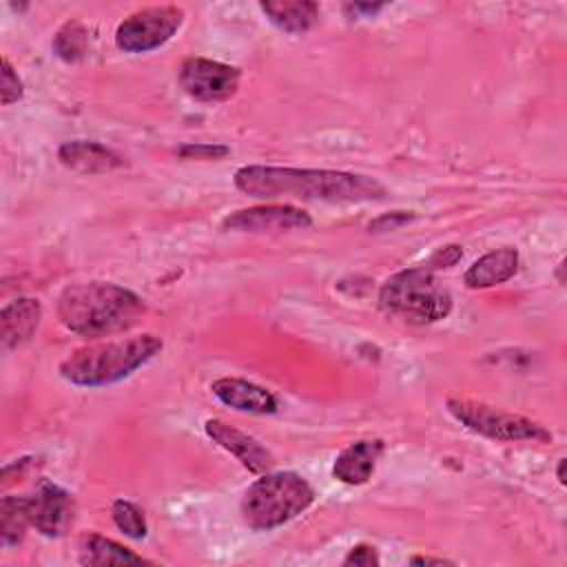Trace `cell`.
Wrapping results in <instances>:
<instances>
[{"mask_svg":"<svg viewBox=\"0 0 567 567\" xmlns=\"http://www.w3.org/2000/svg\"><path fill=\"white\" fill-rule=\"evenodd\" d=\"M42 319V303L33 297H18L0 310V341L4 350L27 343Z\"/></svg>","mask_w":567,"mask_h":567,"instance_id":"9a60e30c","label":"cell"},{"mask_svg":"<svg viewBox=\"0 0 567 567\" xmlns=\"http://www.w3.org/2000/svg\"><path fill=\"white\" fill-rule=\"evenodd\" d=\"M162 346V339L151 332L89 343L60 363V377L80 388L113 385L148 363Z\"/></svg>","mask_w":567,"mask_h":567,"instance_id":"3957f363","label":"cell"},{"mask_svg":"<svg viewBox=\"0 0 567 567\" xmlns=\"http://www.w3.org/2000/svg\"><path fill=\"white\" fill-rule=\"evenodd\" d=\"M213 394L228 408L248 414H275L279 410L277 396L252 381L237 377H219L210 383Z\"/></svg>","mask_w":567,"mask_h":567,"instance_id":"7c38bea8","label":"cell"},{"mask_svg":"<svg viewBox=\"0 0 567 567\" xmlns=\"http://www.w3.org/2000/svg\"><path fill=\"white\" fill-rule=\"evenodd\" d=\"M184 24V9L175 4L144 7L126 16L115 29V47L124 53H146L166 44Z\"/></svg>","mask_w":567,"mask_h":567,"instance_id":"52a82bcc","label":"cell"},{"mask_svg":"<svg viewBox=\"0 0 567 567\" xmlns=\"http://www.w3.org/2000/svg\"><path fill=\"white\" fill-rule=\"evenodd\" d=\"M565 463H567V461L560 458V461H558V470H556V478H558L560 485H565Z\"/></svg>","mask_w":567,"mask_h":567,"instance_id":"f1b7e54d","label":"cell"},{"mask_svg":"<svg viewBox=\"0 0 567 567\" xmlns=\"http://www.w3.org/2000/svg\"><path fill=\"white\" fill-rule=\"evenodd\" d=\"M315 501L312 485L297 472H266L241 498V518L255 532H270L306 512Z\"/></svg>","mask_w":567,"mask_h":567,"instance_id":"277c9868","label":"cell"},{"mask_svg":"<svg viewBox=\"0 0 567 567\" xmlns=\"http://www.w3.org/2000/svg\"><path fill=\"white\" fill-rule=\"evenodd\" d=\"M111 518L115 523V527L133 538V540H142L148 532V525H146V516L142 512L140 505H135L133 501H126V498H117L113 505H111Z\"/></svg>","mask_w":567,"mask_h":567,"instance_id":"44dd1931","label":"cell"},{"mask_svg":"<svg viewBox=\"0 0 567 567\" xmlns=\"http://www.w3.org/2000/svg\"><path fill=\"white\" fill-rule=\"evenodd\" d=\"M447 412L461 423L465 425L470 432H476L485 439L492 441H503V443H514V441H532V443H551V432L523 416V414H514L501 408H494L489 403L483 401H472V399H458V396H450L445 401Z\"/></svg>","mask_w":567,"mask_h":567,"instance_id":"8992f818","label":"cell"},{"mask_svg":"<svg viewBox=\"0 0 567 567\" xmlns=\"http://www.w3.org/2000/svg\"><path fill=\"white\" fill-rule=\"evenodd\" d=\"M228 153H230L228 146H224V144H208V142H204V144L188 142V144H182L177 148V155L184 157V159H221Z\"/></svg>","mask_w":567,"mask_h":567,"instance_id":"603a6c76","label":"cell"},{"mask_svg":"<svg viewBox=\"0 0 567 567\" xmlns=\"http://www.w3.org/2000/svg\"><path fill=\"white\" fill-rule=\"evenodd\" d=\"M264 16L284 33L299 35L315 27L319 20V4L308 0H277V2H259Z\"/></svg>","mask_w":567,"mask_h":567,"instance_id":"e0dca14e","label":"cell"},{"mask_svg":"<svg viewBox=\"0 0 567 567\" xmlns=\"http://www.w3.org/2000/svg\"><path fill=\"white\" fill-rule=\"evenodd\" d=\"M388 4L385 2H348L343 4V11L354 18V16H365V18H372L377 16L379 11H383Z\"/></svg>","mask_w":567,"mask_h":567,"instance_id":"4316f807","label":"cell"},{"mask_svg":"<svg viewBox=\"0 0 567 567\" xmlns=\"http://www.w3.org/2000/svg\"><path fill=\"white\" fill-rule=\"evenodd\" d=\"M518 250L512 246L494 248L478 257L463 275V284L470 290H481V288H492L498 284H505L512 279L518 270Z\"/></svg>","mask_w":567,"mask_h":567,"instance_id":"2e32d148","label":"cell"},{"mask_svg":"<svg viewBox=\"0 0 567 567\" xmlns=\"http://www.w3.org/2000/svg\"><path fill=\"white\" fill-rule=\"evenodd\" d=\"M235 188L257 199H301L326 204H365L385 199L388 190L370 175L330 171L248 164L235 171Z\"/></svg>","mask_w":567,"mask_h":567,"instance_id":"6da1fadb","label":"cell"},{"mask_svg":"<svg viewBox=\"0 0 567 567\" xmlns=\"http://www.w3.org/2000/svg\"><path fill=\"white\" fill-rule=\"evenodd\" d=\"M51 49L62 62H80L89 49V31L82 22L69 20L55 31Z\"/></svg>","mask_w":567,"mask_h":567,"instance_id":"ffe728a7","label":"cell"},{"mask_svg":"<svg viewBox=\"0 0 567 567\" xmlns=\"http://www.w3.org/2000/svg\"><path fill=\"white\" fill-rule=\"evenodd\" d=\"M379 306L390 317L421 326L445 319L452 312V295L430 268L416 266L385 279Z\"/></svg>","mask_w":567,"mask_h":567,"instance_id":"5b68a950","label":"cell"},{"mask_svg":"<svg viewBox=\"0 0 567 567\" xmlns=\"http://www.w3.org/2000/svg\"><path fill=\"white\" fill-rule=\"evenodd\" d=\"M179 86L195 102H226L230 100L241 80V71L237 66L208 60V58H186L179 66Z\"/></svg>","mask_w":567,"mask_h":567,"instance_id":"ba28073f","label":"cell"},{"mask_svg":"<svg viewBox=\"0 0 567 567\" xmlns=\"http://www.w3.org/2000/svg\"><path fill=\"white\" fill-rule=\"evenodd\" d=\"M461 257H463L461 246L450 244V246L439 248V250L427 259L425 268H430V270H434V268H452L456 261H461Z\"/></svg>","mask_w":567,"mask_h":567,"instance_id":"484cf974","label":"cell"},{"mask_svg":"<svg viewBox=\"0 0 567 567\" xmlns=\"http://www.w3.org/2000/svg\"><path fill=\"white\" fill-rule=\"evenodd\" d=\"M146 303L133 290L111 281L71 284L58 297L60 323L89 339L111 337L133 328Z\"/></svg>","mask_w":567,"mask_h":567,"instance_id":"7a4b0ae2","label":"cell"},{"mask_svg":"<svg viewBox=\"0 0 567 567\" xmlns=\"http://www.w3.org/2000/svg\"><path fill=\"white\" fill-rule=\"evenodd\" d=\"M410 563H412V565H452V560H447V558H434V556H412Z\"/></svg>","mask_w":567,"mask_h":567,"instance_id":"83f0119b","label":"cell"},{"mask_svg":"<svg viewBox=\"0 0 567 567\" xmlns=\"http://www.w3.org/2000/svg\"><path fill=\"white\" fill-rule=\"evenodd\" d=\"M58 159L62 166L82 173V175H102L113 173L124 166V157L113 148L93 142V140H73L64 142L58 148Z\"/></svg>","mask_w":567,"mask_h":567,"instance_id":"4fadbf2b","label":"cell"},{"mask_svg":"<svg viewBox=\"0 0 567 567\" xmlns=\"http://www.w3.org/2000/svg\"><path fill=\"white\" fill-rule=\"evenodd\" d=\"M31 525L29 496H4L0 501V538L4 547L18 545Z\"/></svg>","mask_w":567,"mask_h":567,"instance_id":"d6986e66","label":"cell"},{"mask_svg":"<svg viewBox=\"0 0 567 567\" xmlns=\"http://www.w3.org/2000/svg\"><path fill=\"white\" fill-rule=\"evenodd\" d=\"M29 505H31V525L35 527V532H40L47 538L62 536L73 523V514H75L73 496L64 487L51 481H40L35 492L29 494Z\"/></svg>","mask_w":567,"mask_h":567,"instance_id":"30bf717a","label":"cell"},{"mask_svg":"<svg viewBox=\"0 0 567 567\" xmlns=\"http://www.w3.org/2000/svg\"><path fill=\"white\" fill-rule=\"evenodd\" d=\"M24 89H22V80L18 78L13 64L9 62V58H2V80H0V102L13 104L18 100H22Z\"/></svg>","mask_w":567,"mask_h":567,"instance_id":"7402d4cb","label":"cell"},{"mask_svg":"<svg viewBox=\"0 0 567 567\" xmlns=\"http://www.w3.org/2000/svg\"><path fill=\"white\" fill-rule=\"evenodd\" d=\"M379 563H381V558L377 554V547H372L368 543L354 545L343 558V565H359V567H372V565H379Z\"/></svg>","mask_w":567,"mask_h":567,"instance_id":"d4e9b609","label":"cell"},{"mask_svg":"<svg viewBox=\"0 0 567 567\" xmlns=\"http://www.w3.org/2000/svg\"><path fill=\"white\" fill-rule=\"evenodd\" d=\"M312 226L310 213L292 204H261L235 210L221 219L224 230L235 233H288Z\"/></svg>","mask_w":567,"mask_h":567,"instance_id":"9c48e42d","label":"cell"},{"mask_svg":"<svg viewBox=\"0 0 567 567\" xmlns=\"http://www.w3.org/2000/svg\"><path fill=\"white\" fill-rule=\"evenodd\" d=\"M416 215L412 210H392V213H385L377 219H372L368 224V233H388V230H396L401 226H405L408 221H412Z\"/></svg>","mask_w":567,"mask_h":567,"instance_id":"cb8c5ba5","label":"cell"},{"mask_svg":"<svg viewBox=\"0 0 567 567\" xmlns=\"http://www.w3.org/2000/svg\"><path fill=\"white\" fill-rule=\"evenodd\" d=\"M80 563L89 567H102V565H128V563H146L140 554L131 551L128 547L100 536V534H86L80 540Z\"/></svg>","mask_w":567,"mask_h":567,"instance_id":"ac0fdd59","label":"cell"},{"mask_svg":"<svg viewBox=\"0 0 567 567\" xmlns=\"http://www.w3.org/2000/svg\"><path fill=\"white\" fill-rule=\"evenodd\" d=\"M204 432L213 443L230 452L248 472L252 474H266L275 465V456L250 434L244 430H237L221 419H208L204 423Z\"/></svg>","mask_w":567,"mask_h":567,"instance_id":"8fae6325","label":"cell"},{"mask_svg":"<svg viewBox=\"0 0 567 567\" xmlns=\"http://www.w3.org/2000/svg\"><path fill=\"white\" fill-rule=\"evenodd\" d=\"M385 445L381 439H361L350 443L332 463V476L346 485H363L374 474Z\"/></svg>","mask_w":567,"mask_h":567,"instance_id":"5bb4252c","label":"cell"}]
</instances>
